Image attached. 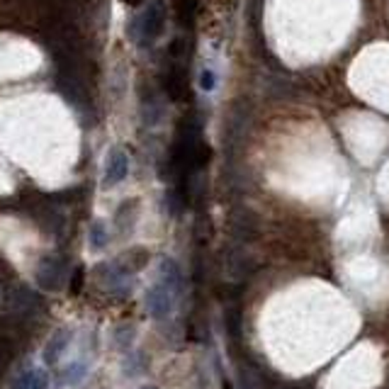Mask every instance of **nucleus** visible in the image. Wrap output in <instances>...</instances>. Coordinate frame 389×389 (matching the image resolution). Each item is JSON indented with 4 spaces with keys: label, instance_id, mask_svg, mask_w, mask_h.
I'll use <instances>...</instances> for the list:
<instances>
[{
    "label": "nucleus",
    "instance_id": "1a4fd4ad",
    "mask_svg": "<svg viewBox=\"0 0 389 389\" xmlns=\"http://www.w3.org/2000/svg\"><path fill=\"white\" fill-rule=\"evenodd\" d=\"M69 341H71V334L69 331H56L54 336H51V341L47 343V348H44V360L49 362H56V358L64 353V348L69 346Z\"/></svg>",
    "mask_w": 389,
    "mask_h": 389
},
{
    "label": "nucleus",
    "instance_id": "f3484780",
    "mask_svg": "<svg viewBox=\"0 0 389 389\" xmlns=\"http://www.w3.org/2000/svg\"><path fill=\"white\" fill-rule=\"evenodd\" d=\"M199 83H202L204 90H212L214 88V76L209 73V71H202V80H199Z\"/></svg>",
    "mask_w": 389,
    "mask_h": 389
},
{
    "label": "nucleus",
    "instance_id": "39448f33",
    "mask_svg": "<svg viewBox=\"0 0 389 389\" xmlns=\"http://www.w3.org/2000/svg\"><path fill=\"white\" fill-rule=\"evenodd\" d=\"M59 278H64V263L56 258H47L42 265L37 268V280L42 288L56 290L59 288Z\"/></svg>",
    "mask_w": 389,
    "mask_h": 389
},
{
    "label": "nucleus",
    "instance_id": "6e6552de",
    "mask_svg": "<svg viewBox=\"0 0 389 389\" xmlns=\"http://www.w3.org/2000/svg\"><path fill=\"white\" fill-rule=\"evenodd\" d=\"M158 275H161V283L168 285L173 292L181 290V268H178L171 258H161V263H158Z\"/></svg>",
    "mask_w": 389,
    "mask_h": 389
},
{
    "label": "nucleus",
    "instance_id": "dca6fc26",
    "mask_svg": "<svg viewBox=\"0 0 389 389\" xmlns=\"http://www.w3.org/2000/svg\"><path fill=\"white\" fill-rule=\"evenodd\" d=\"M239 389H258V385H253L248 372H241V375H239Z\"/></svg>",
    "mask_w": 389,
    "mask_h": 389
},
{
    "label": "nucleus",
    "instance_id": "f257e3e1",
    "mask_svg": "<svg viewBox=\"0 0 389 389\" xmlns=\"http://www.w3.org/2000/svg\"><path fill=\"white\" fill-rule=\"evenodd\" d=\"M173 292L168 285L163 283H156L151 290L146 292V309L148 314L153 316V319H166L168 314H171L173 309Z\"/></svg>",
    "mask_w": 389,
    "mask_h": 389
},
{
    "label": "nucleus",
    "instance_id": "20e7f679",
    "mask_svg": "<svg viewBox=\"0 0 389 389\" xmlns=\"http://www.w3.org/2000/svg\"><path fill=\"white\" fill-rule=\"evenodd\" d=\"M229 232H232V236L236 239V241H250V239H255V234H258V222H255L253 214L239 212V214H234L232 222H229Z\"/></svg>",
    "mask_w": 389,
    "mask_h": 389
},
{
    "label": "nucleus",
    "instance_id": "aec40b11",
    "mask_svg": "<svg viewBox=\"0 0 389 389\" xmlns=\"http://www.w3.org/2000/svg\"><path fill=\"white\" fill-rule=\"evenodd\" d=\"M144 389H156V387H144Z\"/></svg>",
    "mask_w": 389,
    "mask_h": 389
},
{
    "label": "nucleus",
    "instance_id": "423d86ee",
    "mask_svg": "<svg viewBox=\"0 0 389 389\" xmlns=\"http://www.w3.org/2000/svg\"><path fill=\"white\" fill-rule=\"evenodd\" d=\"M146 263H148V250L132 248V250H127L125 255H120V260H117V268H120L122 273H134V270L144 268Z\"/></svg>",
    "mask_w": 389,
    "mask_h": 389
},
{
    "label": "nucleus",
    "instance_id": "f8f14e48",
    "mask_svg": "<svg viewBox=\"0 0 389 389\" xmlns=\"http://www.w3.org/2000/svg\"><path fill=\"white\" fill-rule=\"evenodd\" d=\"M229 270H232L234 275H248L250 270V263H248V255L241 253V250H234L232 255H229Z\"/></svg>",
    "mask_w": 389,
    "mask_h": 389
},
{
    "label": "nucleus",
    "instance_id": "0eeeda50",
    "mask_svg": "<svg viewBox=\"0 0 389 389\" xmlns=\"http://www.w3.org/2000/svg\"><path fill=\"white\" fill-rule=\"evenodd\" d=\"M15 389H49V375L44 370H27L17 377Z\"/></svg>",
    "mask_w": 389,
    "mask_h": 389
},
{
    "label": "nucleus",
    "instance_id": "2eb2a0df",
    "mask_svg": "<svg viewBox=\"0 0 389 389\" xmlns=\"http://www.w3.org/2000/svg\"><path fill=\"white\" fill-rule=\"evenodd\" d=\"M132 334H134V329H132V326H125V329H120V331H117V336H120V339H117V343H120V346H129V343H132Z\"/></svg>",
    "mask_w": 389,
    "mask_h": 389
},
{
    "label": "nucleus",
    "instance_id": "a211bd4d",
    "mask_svg": "<svg viewBox=\"0 0 389 389\" xmlns=\"http://www.w3.org/2000/svg\"><path fill=\"white\" fill-rule=\"evenodd\" d=\"M80 285H83V268H78L76 270V275H73V285H71V292H78L80 290Z\"/></svg>",
    "mask_w": 389,
    "mask_h": 389
},
{
    "label": "nucleus",
    "instance_id": "6ab92c4d",
    "mask_svg": "<svg viewBox=\"0 0 389 389\" xmlns=\"http://www.w3.org/2000/svg\"><path fill=\"white\" fill-rule=\"evenodd\" d=\"M125 3H129V5H134V3H139V0H125Z\"/></svg>",
    "mask_w": 389,
    "mask_h": 389
},
{
    "label": "nucleus",
    "instance_id": "9b49d317",
    "mask_svg": "<svg viewBox=\"0 0 389 389\" xmlns=\"http://www.w3.org/2000/svg\"><path fill=\"white\" fill-rule=\"evenodd\" d=\"M176 13H178V22L183 27H192L194 15H197V0H178Z\"/></svg>",
    "mask_w": 389,
    "mask_h": 389
},
{
    "label": "nucleus",
    "instance_id": "4468645a",
    "mask_svg": "<svg viewBox=\"0 0 389 389\" xmlns=\"http://www.w3.org/2000/svg\"><path fill=\"white\" fill-rule=\"evenodd\" d=\"M83 372H85V362H73V365L66 370L64 382H66V385H73V382H78L80 377H83Z\"/></svg>",
    "mask_w": 389,
    "mask_h": 389
},
{
    "label": "nucleus",
    "instance_id": "ddd939ff",
    "mask_svg": "<svg viewBox=\"0 0 389 389\" xmlns=\"http://www.w3.org/2000/svg\"><path fill=\"white\" fill-rule=\"evenodd\" d=\"M90 246L95 250L107 246V227L102 222H93V227H90Z\"/></svg>",
    "mask_w": 389,
    "mask_h": 389
},
{
    "label": "nucleus",
    "instance_id": "7ed1b4c3",
    "mask_svg": "<svg viewBox=\"0 0 389 389\" xmlns=\"http://www.w3.org/2000/svg\"><path fill=\"white\" fill-rule=\"evenodd\" d=\"M163 17H166V13H163L161 3H153L151 8L146 10L144 17H141V39H144V42H153V39L161 34Z\"/></svg>",
    "mask_w": 389,
    "mask_h": 389
},
{
    "label": "nucleus",
    "instance_id": "9d476101",
    "mask_svg": "<svg viewBox=\"0 0 389 389\" xmlns=\"http://www.w3.org/2000/svg\"><path fill=\"white\" fill-rule=\"evenodd\" d=\"M134 219H136V202L129 199V202H125L117 209V227H120V232H129L134 227Z\"/></svg>",
    "mask_w": 389,
    "mask_h": 389
},
{
    "label": "nucleus",
    "instance_id": "f03ea898",
    "mask_svg": "<svg viewBox=\"0 0 389 389\" xmlns=\"http://www.w3.org/2000/svg\"><path fill=\"white\" fill-rule=\"evenodd\" d=\"M129 173V156L122 148H112L107 156V168H105V188H112L117 183H122Z\"/></svg>",
    "mask_w": 389,
    "mask_h": 389
}]
</instances>
